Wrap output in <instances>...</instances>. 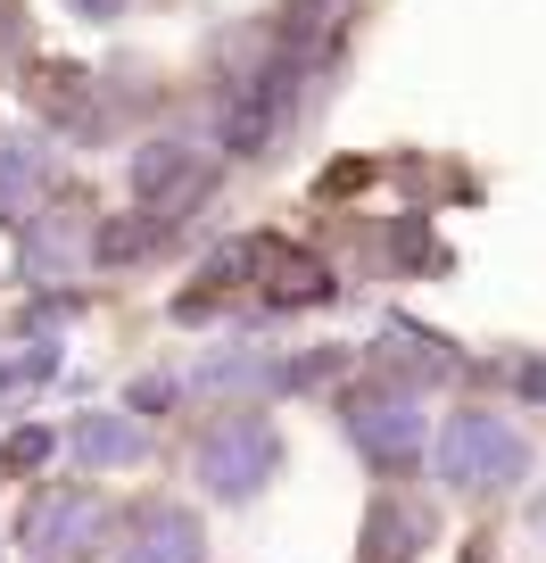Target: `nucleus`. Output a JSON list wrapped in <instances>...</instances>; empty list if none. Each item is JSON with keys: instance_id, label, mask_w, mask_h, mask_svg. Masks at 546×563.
<instances>
[{"instance_id": "nucleus-1", "label": "nucleus", "mask_w": 546, "mask_h": 563, "mask_svg": "<svg viewBox=\"0 0 546 563\" xmlns=\"http://www.w3.org/2000/svg\"><path fill=\"white\" fill-rule=\"evenodd\" d=\"M91 539H100V506L91 497H42L34 514H25V547H34V563H83Z\"/></svg>"}, {"instance_id": "nucleus-2", "label": "nucleus", "mask_w": 546, "mask_h": 563, "mask_svg": "<svg viewBox=\"0 0 546 563\" xmlns=\"http://www.w3.org/2000/svg\"><path fill=\"white\" fill-rule=\"evenodd\" d=\"M513 456H522V448H513V431H497L489 415H472V422H456V431H447V473H456V481L513 473Z\"/></svg>"}, {"instance_id": "nucleus-3", "label": "nucleus", "mask_w": 546, "mask_h": 563, "mask_svg": "<svg viewBox=\"0 0 546 563\" xmlns=\"http://www.w3.org/2000/svg\"><path fill=\"white\" fill-rule=\"evenodd\" d=\"M265 464H274L265 422H232V431H215V448H208V481L215 489H257Z\"/></svg>"}, {"instance_id": "nucleus-4", "label": "nucleus", "mask_w": 546, "mask_h": 563, "mask_svg": "<svg viewBox=\"0 0 546 563\" xmlns=\"http://www.w3.org/2000/svg\"><path fill=\"white\" fill-rule=\"evenodd\" d=\"M42 183V150L34 141H0V216H25Z\"/></svg>"}, {"instance_id": "nucleus-5", "label": "nucleus", "mask_w": 546, "mask_h": 563, "mask_svg": "<svg viewBox=\"0 0 546 563\" xmlns=\"http://www.w3.org/2000/svg\"><path fill=\"white\" fill-rule=\"evenodd\" d=\"M133 563H191V522L182 514H149L133 530Z\"/></svg>"}, {"instance_id": "nucleus-6", "label": "nucleus", "mask_w": 546, "mask_h": 563, "mask_svg": "<svg viewBox=\"0 0 546 563\" xmlns=\"http://www.w3.org/2000/svg\"><path fill=\"white\" fill-rule=\"evenodd\" d=\"M83 456H133V431H124V422H91V431H83Z\"/></svg>"}, {"instance_id": "nucleus-7", "label": "nucleus", "mask_w": 546, "mask_h": 563, "mask_svg": "<svg viewBox=\"0 0 546 563\" xmlns=\"http://www.w3.org/2000/svg\"><path fill=\"white\" fill-rule=\"evenodd\" d=\"M18 42H25V25H18V0H0V58H18Z\"/></svg>"}]
</instances>
